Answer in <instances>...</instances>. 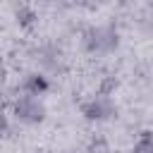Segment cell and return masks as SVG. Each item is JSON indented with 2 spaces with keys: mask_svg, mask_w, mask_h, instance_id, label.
I'll use <instances>...</instances> for the list:
<instances>
[{
  "mask_svg": "<svg viewBox=\"0 0 153 153\" xmlns=\"http://www.w3.org/2000/svg\"><path fill=\"white\" fill-rule=\"evenodd\" d=\"M131 153H153V136L143 134L136 139V143L131 146Z\"/></svg>",
  "mask_w": 153,
  "mask_h": 153,
  "instance_id": "obj_5",
  "label": "cell"
},
{
  "mask_svg": "<svg viewBox=\"0 0 153 153\" xmlns=\"http://www.w3.org/2000/svg\"><path fill=\"white\" fill-rule=\"evenodd\" d=\"M10 127H12V124H10V117H7L5 112H0V139H5V136L10 134Z\"/></svg>",
  "mask_w": 153,
  "mask_h": 153,
  "instance_id": "obj_6",
  "label": "cell"
},
{
  "mask_svg": "<svg viewBox=\"0 0 153 153\" xmlns=\"http://www.w3.org/2000/svg\"><path fill=\"white\" fill-rule=\"evenodd\" d=\"M81 112H84V117L91 120V122H105V120H110V117L115 115V103H112V98H108V96H93L91 100L84 103Z\"/></svg>",
  "mask_w": 153,
  "mask_h": 153,
  "instance_id": "obj_3",
  "label": "cell"
},
{
  "mask_svg": "<svg viewBox=\"0 0 153 153\" xmlns=\"http://www.w3.org/2000/svg\"><path fill=\"white\" fill-rule=\"evenodd\" d=\"M22 88H24L26 96H38V98H41L50 86H48V79H45L43 74H29V76L24 79Z\"/></svg>",
  "mask_w": 153,
  "mask_h": 153,
  "instance_id": "obj_4",
  "label": "cell"
},
{
  "mask_svg": "<svg viewBox=\"0 0 153 153\" xmlns=\"http://www.w3.org/2000/svg\"><path fill=\"white\" fill-rule=\"evenodd\" d=\"M48 110H45V103L38 98V96H17L12 100V117L19 122V124H26V127H36L45 120Z\"/></svg>",
  "mask_w": 153,
  "mask_h": 153,
  "instance_id": "obj_1",
  "label": "cell"
},
{
  "mask_svg": "<svg viewBox=\"0 0 153 153\" xmlns=\"http://www.w3.org/2000/svg\"><path fill=\"white\" fill-rule=\"evenodd\" d=\"M117 45V31L112 26H93L86 33V48L91 53H110Z\"/></svg>",
  "mask_w": 153,
  "mask_h": 153,
  "instance_id": "obj_2",
  "label": "cell"
}]
</instances>
